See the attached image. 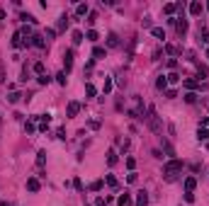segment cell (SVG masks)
<instances>
[{"label": "cell", "instance_id": "cell-33", "mask_svg": "<svg viewBox=\"0 0 209 206\" xmlns=\"http://www.w3.org/2000/svg\"><path fill=\"white\" fill-rule=\"evenodd\" d=\"M102 92H105V95L112 92V80H105V87H102Z\"/></svg>", "mask_w": 209, "mask_h": 206}, {"label": "cell", "instance_id": "cell-30", "mask_svg": "<svg viewBox=\"0 0 209 206\" xmlns=\"http://www.w3.org/2000/svg\"><path fill=\"white\" fill-rule=\"evenodd\" d=\"M34 73L44 75V63H41V61H39V63H34Z\"/></svg>", "mask_w": 209, "mask_h": 206}, {"label": "cell", "instance_id": "cell-44", "mask_svg": "<svg viewBox=\"0 0 209 206\" xmlns=\"http://www.w3.org/2000/svg\"><path fill=\"white\" fill-rule=\"evenodd\" d=\"M95 206H107V199H97V201H95Z\"/></svg>", "mask_w": 209, "mask_h": 206}, {"label": "cell", "instance_id": "cell-39", "mask_svg": "<svg viewBox=\"0 0 209 206\" xmlns=\"http://www.w3.org/2000/svg\"><path fill=\"white\" fill-rule=\"evenodd\" d=\"M88 126H90V129H100V121H97V119H90V124H88Z\"/></svg>", "mask_w": 209, "mask_h": 206}, {"label": "cell", "instance_id": "cell-14", "mask_svg": "<svg viewBox=\"0 0 209 206\" xmlns=\"http://www.w3.org/2000/svg\"><path fill=\"white\" fill-rule=\"evenodd\" d=\"M75 15L80 17V15H88V3H80L78 8H75Z\"/></svg>", "mask_w": 209, "mask_h": 206}, {"label": "cell", "instance_id": "cell-29", "mask_svg": "<svg viewBox=\"0 0 209 206\" xmlns=\"http://www.w3.org/2000/svg\"><path fill=\"white\" fill-rule=\"evenodd\" d=\"M163 12H165V15H173V12H175V5H173V3H168V5L163 8Z\"/></svg>", "mask_w": 209, "mask_h": 206}, {"label": "cell", "instance_id": "cell-23", "mask_svg": "<svg viewBox=\"0 0 209 206\" xmlns=\"http://www.w3.org/2000/svg\"><path fill=\"white\" fill-rule=\"evenodd\" d=\"M165 80H168V83H178L180 75H178V73H168V75H165Z\"/></svg>", "mask_w": 209, "mask_h": 206}, {"label": "cell", "instance_id": "cell-3", "mask_svg": "<svg viewBox=\"0 0 209 206\" xmlns=\"http://www.w3.org/2000/svg\"><path fill=\"white\" fill-rule=\"evenodd\" d=\"M63 68H66V73L73 68V51H66L63 54Z\"/></svg>", "mask_w": 209, "mask_h": 206}, {"label": "cell", "instance_id": "cell-25", "mask_svg": "<svg viewBox=\"0 0 209 206\" xmlns=\"http://www.w3.org/2000/svg\"><path fill=\"white\" fill-rule=\"evenodd\" d=\"M85 39H88V41H97V32H95V29H90V32L85 34Z\"/></svg>", "mask_w": 209, "mask_h": 206}, {"label": "cell", "instance_id": "cell-11", "mask_svg": "<svg viewBox=\"0 0 209 206\" xmlns=\"http://www.w3.org/2000/svg\"><path fill=\"white\" fill-rule=\"evenodd\" d=\"M27 189H29V192H39V179L29 177V179H27Z\"/></svg>", "mask_w": 209, "mask_h": 206}, {"label": "cell", "instance_id": "cell-32", "mask_svg": "<svg viewBox=\"0 0 209 206\" xmlns=\"http://www.w3.org/2000/svg\"><path fill=\"white\" fill-rule=\"evenodd\" d=\"M44 160H46V153H44V150H39V155H36V162H39V165H44Z\"/></svg>", "mask_w": 209, "mask_h": 206}, {"label": "cell", "instance_id": "cell-5", "mask_svg": "<svg viewBox=\"0 0 209 206\" xmlns=\"http://www.w3.org/2000/svg\"><path fill=\"white\" fill-rule=\"evenodd\" d=\"M175 27H178V34L182 37V34L187 32V19H180V17H178V19H175Z\"/></svg>", "mask_w": 209, "mask_h": 206}, {"label": "cell", "instance_id": "cell-12", "mask_svg": "<svg viewBox=\"0 0 209 206\" xmlns=\"http://www.w3.org/2000/svg\"><path fill=\"white\" fill-rule=\"evenodd\" d=\"M182 85H185V87H187V90H195V87H200V83H197V80H190V78H187V80H182Z\"/></svg>", "mask_w": 209, "mask_h": 206}, {"label": "cell", "instance_id": "cell-2", "mask_svg": "<svg viewBox=\"0 0 209 206\" xmlns=\"http://www.w3.org/2000/svg\"><path fill=\"white\" fill-rule=\"evenodd\" d=\"M146 121H148V126H151L156 133H161V121H158V114H156L153 107H148V116H146Z\"/></svg>", "mask_w": 209, "mask_h": 206}, {"label": "cell", "instance_id": "cell-38", "mask_svg": "<svg viewBox=\"0 0 209 206\" xmlns=\"http://www.w3.org/2000/svg\"><path fill=\"white\" fill-rule=\"evenodd\" d=\"M165 51H168V54H178V49H175L173 44H165Z\"/></svg>", "mask_w": 209, "mask_h": 206}, {"label": "cell", "instance_id": "cell-10", "mask_svg": "<svg viewBox=\"0 0 209 206\" xmlns=\"http://www.w3.org/2000/svg\"><path fill=\"white\" fill-rule=\"evenodd\" d=\"M202 10H204V8H202V3H192V5H190V15L197 17V15H202Z\"/></svg>", "mask_w": 209, "mask_h": 206}, {"label": "cell", "instance_id": "cell-47", "mask_svg": "<svg viewBox=\"0 0 209 206\" xmlns=\"http://www.w3.org/2000/svg\"><path fill=\"white\" fill-rule=\"evenodd\" d=\"M207 10H209V5H207Z\"/></svg>", "mask_w": 209, "mask_h": 206}, {"label": "cell", "instance_id": "cell-40", "mask_svg": "<svg viewBox=\"0 0 209 206\" xmlns=\"http://www.w3.org/2000/svg\"><path fill=\"white\" fill-rule=\"evenodd\" d=\"M165 97H168V100H175V97H178V92H175V90H168V92H165Z\"/></svg>", "mask_w": 209, "mask_h": 206}, {"label": "cell", "instance_id": "cell-6", "mask_svg": "<svg viewBox=\"0 0 209 206\" xmlns=\"http://www.w3.org/2000/svg\"><path fill=\"white\" fill-rule=\"evenodd\" d=\"M32 41H29V44H32V46H36V49H44V37H39V34H32Z\"/></svg>", "mask_w": 209, "mask_h": 206}, {"label": "cell", "instance_id": "cell-17", "mask_svg": "<svg viewBox=\"0 0 209 206\" xmlns=\"http://www.w3.org/2000/svg\"><path fill=\"white\" fill-rule=\"evenodd\" d=\"M200 39L204 41V44H209V32H207L204 27H200Z\"/></svg>", "mask_w": 209, "mask_h": 206}, {"label": "cell", "instance_id": "cell-18", "mask_svg": "<svg viewBox=\"0 0 209 206\" xmlns=\"http://www.w3.org/2000/svg\"><path fill=\"white\" fill-rule=\"evenodd\" d=\"M197 136H200V141H209V131L202 129V126H200V131H197Z\"/></svg>", "mask_w": 209, "mask_h": 206}, {"label": "cell", "instance_id": "cell-27", "mask_svg": "<svg viewBox=\"0 0 209 206\" xmlns=\"http://www.w3.org/2000/svg\"><path fill=\"white\" fill-rule=\"evenodd\" d=\"M85 92L90 95V97H95V95H97V90H95V85H90V83H88V85H85Z\"/></svg>", "mask_w": 209, "mask_h": 206}, {"label": "cell", "instance_id": "cell-1", "mask_svg": "<svg viewBox=\"0 0 209 206\" xmlns=\"http://www.w3.org/2000/svg\"><path fill=\"white\" fill-rule=\"evenodd\" d=\"M178 172H182V160H170V162H165V165H163V177L168 179V182L175 179Z\"/></svg>", "mask_w": 209, "mask_h": 206}, {"label": "cell", "instance_id": "cell-46", "mask_svg": "<svg viewBox=\"0 0 209 206\" xmlns=\"http://www.w3.org/2000/svg\"><path fill=\"white\" fill-rule=\"evenodd\" d=\"M207 148H209V143H207Z\"/></svg>", "mask_w": 209, "mask_h": 206}, {"label": "cell", "instance_id": "cell-41", "mask_svg": "<svg viewBox=\"0 0 209 206\" xmlns=\"http://www.w3.org/2000/svg\"><path fill=\"white\" fill-rule=\"evenodd\" d=\"M185 201H190V204H192V201H195V194H192V192H185Z\"/></svg>", "mask_w": 209, "mask_h": 206}, {"label": "cell", "instance_id": "cell-24", "mask_svg": "<svg viewBox=\"0 0 209 206\" xmlns=\"http://www.w3.org/2000/svg\"><path fill=\"white\" fill-rule=\"evenodd\" d=\"M107 162H109V165L117 162V153H114V150H109V153H107Z\"/></svg>", "mask_w": 209, "mask_h": 206}, {"label": "cell", "instance_id": "cell-43", "mask_svg": "<svg viewBox=\"0 0 209 206\" xmlns=\"http://www.w3.org/2000/svg\"><path fill=\"white\" fill-rule=\"evenodd\" d=\"M95 19H97V15H95V12H90V17H88V24H95Z\"/></svg>", "mask_w": 209, "mask_h": 206}, {"label": "cell", "instance_id": "cell-8", "mask_svg": "<svg viewBox=\"0 0 209 206\" xmlns=\"http://www.w3.org/2000/svg\"><path fill=\"white\" fill-rule=\"evenodd\" d=\"M136 206H148V194L146 192H139L136 194Z\"/></svg>", "mask_w": 209, "mask_h": 206}, {"label": "cell", "instance_id": "cell-7", "mask_svg": "<svg viewBox=\"0 0 209 206\" xmlns=\"http://www.w3.org/2000/svg\"><path fill=\"white\" fill-rule=\"evenodd\" d=\"M117 204H119V206H131V194H129V192H124V194L117 199Z\"/></svg>", "mask_w": 209, "mask_h": 206}, {"label": "cell", "instance_id": "cell-28", "mask_svg": "<svg viewBox=\"0 0 209 206\" xmlns=\"http://www.w3.org/2000/svg\"><path fill=\"white\" fill-rule=\"evenodd\" d=\"M105 179H107V184H109L112 189H117V179L112 177V175H105Z\"/></svg>", "mask_w": 209, "mask_h": 206}, {"label": "cell", "instance_id": "cell-35", "mask_svg": "<svg viewBox=\"0 0 209 206\" xmlns=\"http://www.w3.org/2000/svg\"><path fill=\"white\" fill-rule=\"evenodd\" d=\"M39 83H41V85H49V83H51V78H49V75H39Z\"/></svg>", "mask_w": 209, "mask_h": 206}, {"label": "cell", "instance_id": "cell-37", "mask_svg": "<svg viewBox=\"0 0 209 206\" xmlns=\"http://www.w3.org/2000/svg\"><path fill=\"white\" fill-rule=\"evenodd\" d=\"M25 131H27V133H34V124L27 121V124H25Z\"/></svg>", "mask_w": 209, "mask_h": 206}, {"label": "cell", "instance_id": "cell-31", "mask_svg": "<svg viewBox=\"0 0 209 206\" xmlns=\"http://www.w3.org/2000/svg\"><path fill=\"white\" fill-rule=\"evenodd\" d=\"M100 189H102V182H100V179H97V182H92V184H90V192H100Z\"/></svg>", "mask_w": 209, "mask_h": 206}, {"label": "cell", "instance_id": "cell-19", "mask_svg": "<svg viewBox=\"0 0 209 206\" xmlns=\"http://www.w3.org/2000/svg\"><path fill=\"white\" fill-rule=\"evenodd\" d=\"M105 54H107V51H105L102 46H95V51H92V56H95V58H102Z\"/></svg>", "mask_w": 209, "mask_h": 206}, {"label": "cell", "instance_id": "cell-9", "mask_svg": "<svg viewBox=\"0 0 209 206\" xmlns=\"http://www.w3.org/2000/svg\"><path fill=\"white\" fill-rule=\"evenodd\" d=\"M12 46H15V49L25 46V41H22V34H19V32H15V34H12Z\"/></svg>", "mask_w": 209, "mask_h": 206}, {"label": "cell", "instance_id": "cell-36", "mask_svg": "<svg viewBox=\"0 0 209 206\" xmlns=\"http://www.w3.org/2000/svg\"><path fill=\"white\" fill-rule=\"evenodd\" d=\"M127 167L134 170V167H136V160H134V158H127Z\"/></svg>", "mask_w": 209, "mask_h": 206}, {"label": "cell", "instance_id": "cell-4", "mask_svg": "<svg viewBox=\"0 0 209 206\" xmlns=\"http://www.w3.org/2000/svg\"><path fill=\"white\" fill-rule=\"evenodd\" d=\"M78 112H80V104H78V102H68V109H66V114H68V116L73 119V116H75Z\"/></svg>", "mask_w": 209, "mask_h": 206}, {"label": "cell", "instance_id": "cell-48", "mask_svg": "<svg viewBox=\"0 0 209 206\" xmlns=\"http://www.w3.org/2000/svg\"><path fill=\"white\" fill-rule=\"evenodd\" d=\"M0 119H3V116H0Z\"/></svg>", "mask_w": 209, "mask_h": 206}, {"label": "cell", "instance_id": "cell-13", "mask_svg": "<svg viewBox=\"0 0 209 206\" xmlns=\"http://www.w3.org/2000/svg\"><path fill=\"white\" fill-rule=\"evenodd\" d=\"M195 187H197V179H195V177H187V179H185V189H187V192H192Z\"/></svg>", "mask_w": 209, "mask_h": 206}, {"label": "cell", "instance_id": "cell-22", "mask_svg": "<svg viewBox=\"0 0 209 206\" xmlns=\"http://www.w3.org/2000/svg\"><path fill=\"white\" fill-rule=\"evenodd\" d=\"M80 41H83V32L75 29V32H73V44H80Z\"/></svg>", "mask_w": 209, "mask_h": 206}, {"label": "cell", "instance_id": "cell-15", "mask_svg": "<svg viewBox=\"0 0 209 206\" xmlns=\"http://www.w3.org/2000/svg\"><path fill=\"white\" fill-rule=\"evenodd\" d=\"M107 46H119V39H117V34H109V37H107Z\"/></svg>", "mask_w": 209, "mask_h": 206}, {"label": "cell", "instance_id": "cell-45", "mask_svg": "<svg viewBox=\"0 0 209 206\" xmlns=\"http://www.w3.org/2000/svg\"><path fill=\"white\" fill-rule=\"evenodd\" d=\"M0 206H8V204H5V201H0Z\"/></svg>", "mask_w": 209, "mask_h": 206}, {"label": "cell", "instance_id": "cell-20", "mask_svg": "<svg viewBox=\"0 0 209 206\" xmlns=\"http://www.w3.org/2000/svg\"><path fill=\"white\" fill-rule=\"evenodd\" d=\"M185 102H187V104H195V102H197V95H195V92H187V95H185Z\"/></svg>", "mask_w": 209, "mask_h": 206}, {"label": "cell", "instance_id": "cell-16", "mask_svg": "<svg viewBox=\"0 0 209 206\" xmlns=\"http://www.w3.org/2000/svg\"><path fill=\"white\" fill-rule=\"evenodd\" d=\"M151 34H153V37H158V39H165V32H163L161 27H153V29H151Z\"/></svg>", "mask_w": 209, "mask_h": 206}, {"label": "cell", "instance_id": "cell-21", "mask_svg": "<svg viewBox=\"0 0 209 206\" xmlns=\"http://www.w3.org/2000/svg\"><path fill=\"white\" fill-rule=\"evenodd\" d=\"M66 27H68V17H66V15H63V17L58 19V32H63Z\"/></svg>", "mask_w": 209, "mask_h": 206}, {"label": "cell", "instance_id": "cell-34", "mask_svg": "<svg viewBox=\"0 0 209 206\" xmlns=\"http://www.w3.org/2000/svg\"><path fill=\"white\" fill-rule=\"evenodd\" d=\"M19 97H22V95H19V92H12V95H10V97H8V100H10V102H12V104H15V102H19Z\"/></svg>", "mask_w": 209, "mask_h": 206}, {"label": "cell", "instance_id": "cell-42", "mask_svg": "<svg viewBox=\"0 0 209 206\" xmlns=\"http://www.w3.org/2000/svg\"><path fill=\"white\" fill-rule=\"evenodd\" d=\"M56 80H58L61 85H66V73H58V75H56Z\"/></svg>", "mask_w": 209, "mask_h": 206}, {"label": "cell", "instance_id": "cell-26", "mask_svg": "<svg viewBox=\"0 0 209 206\" xmlns=\"http://www.w3.org/2000/svg\"><path fill=\"white\" fill-rule=\"evenodd\" d=\"M165 85H168V80L161 75V78H158V83H156V87H158V90H165Z\"/></svg>", "mask_w": 209, "mask_h": 206}]
</instances>
